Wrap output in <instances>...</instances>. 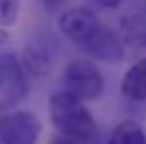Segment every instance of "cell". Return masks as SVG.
I'll return each instance as SVG.
<instances>
[{
	"label": "cell",
	"instance_id": "obj_1",
	"mask_svg": "<svg viewBox=\"0 0 146 144\" xmlns=\"http://www.w3.org/2000/svg\"><path fill=\"white\" fill-rule=\"evenodd\" d=\"M49 119L57 134L79 140H93L97 136V122L83 101L59 91L49 97Z\"/></svg>",
	"mask_w": 146,
	"mask_h": 144
},
{
	"label": "cell",
	"instance_id": "obj_2",
	"mask_svg": "<svg viewBox=\"0 0 146 144\" xmlns=\"http://www.w3.org/2000/svg\"><path fill=\"white\" fill-rule=\"evenodd\" d=\"M63 91L79 101H95L105 89V79L99 67L89 59H73L63 69Z\"/></svg>",
	"mask_w": 146,
	"mask_h": 144
},
{
	"label": "cell",
	"instance_id": "obj_3",
	"mask_svg": "<svg viewBox=\"0 0 146 144\" xmlns=\"http://www.w3.org/2000/svg\"><path fill=\"white\" fill-rule=\"evenodd\" d=\"M28 97V79L14 53L0 55V111L20 105Z\"/></svg>",
	"mask_w": 146,
	"mask_h": 144
},
{
	"label": "cell",
	"instance_id": "obj_4",
	"mask_svg": "<svg viewBox=\"0 0 146 144\" xmlns=\"http://www.w3.org/2000/svg\"><path fill=\"white\" fill-rule=\"evenodd\" d=\"M42 122L32 111H10L0 117L2 144H38Z\"/></svg>",
	"mask_w": 146,
	"mask_h": 144
},
{
	"label": "cell",
	"instance_id": "obj_5",
	"mask_svg": "<svg viewBox=\"0 0 146 144\" xmlns=\"http://www.w3.org/2000/svg\"><path fill=\"white\" fill-rule=\"evenodd\" d=\"M57 26L67 40L75 42L77 46H83L93 38L101 22L93 10L77 6V8H69V10L61 12V16L57 18Z\"/></svg>",
	"mask_w": 146,
	"mask_h": 144
},
{
	"label": "cell",
	"instance_id": "obj_6",
	"mask_svg": "<svg viewBox=\"0 0 146 144\" xmlns=\"http://www.w3.org/2000/svg\"><path fill=\"white\" fill-rule=\"evenodd\" d=\"M119 28L126 48L146 51V0H132L122 10Z\"/></svg>",
	"mask_w": 146,
	"mask_h": 144
},
{
	"label": "cell",
	"instance_id": "obj_7",
	"mask_svg": "<svg viewBox=\"0 0 146 144\" xmlns=\"http://www.w3.org/2000/svg\"><path fill=\"white\" fill-rule=\"evenodd\" d=\"M81 49L93 59L111 61V63L122 61L126 55V44H124L122 36L117 34L115 30L107 28L105 24L99 26V30L93 34V38L87 44H83Z\"/></svg>",
	"mask_w": 146,
	"mask_h": 144
},
{
	"label": "cell",
	"instance_id": "obj_8",
	"mask_svg": "<svg viewBox=\"0 0 146 144\" xmlns=\"http://www.w3.org/2000/svg\"><path fill=\"white\" fill-rule=\"evenodd\" d=\"M51 61H53V51H51L49 44L42 42V40H34V42H30L26 46L24 67L34 77H44L46 73H49Z\"/></svg>",
	"mask_w": 146,
	"mask_h": 144
},
{
	"label": "cell",
	"instance_id": "obj_9",
	"mask_svg": "<svg viewBox=\"0 0 146 144\" xmlns=\"http://www.w3.org/2000/svg\"><path fill=\"white\" fill-rule=\"evenodd\" d=\"M121 91L130 101H146V57L134 61L121 81Z\"/></svg>",
	"mask_w": 146,
	"mask_h": 144
},
{
	"label": "cell",
	"instance_id": "obj_10",
	"mask_svg": "<svg viewBox=\"0 0 146 144\" xmlns=\"http://www.w3.org/2000/svg\"><path fill=\"white\" fill-rule=\"evenodd\" d=\"M109 144H146V134L138 122L122 120L111 132Z\"/></svg>",
	"mask_w": 146,
	"mask_h": 144
},
{
	"label": "cell",
	"instance_id": "obj_11",
	"mask_svg": "<svg viewBox=\"0 0 146 144\" xmlns=\"http://www.w3.org/2000/svg\"><path fill=\"white\" fill-rule=\"evenodd\" d=\"M20 0H0V26H12L18 20Z\"/></svg>",
	"mask_w": 146,
	"mask_h": 144
},
{
	"label": "cell",
	"instance_id": "obj_12",
	"mask_svg": "<svg viewBox=\"0 0 146 144\" xmlns=\"http://www.w3.org/2000/svg\"><path fill=\"white\" fill-rule=\"evenodd\" d=\"M65 2H67V0H38V4H40L46 12H59Z\"/></svg>",
	"mask_w": 146,
	"mask_h": 144
},
{
	"label": "cell",
	"instance_id": "obj_13",
	"mask_svg": "<svg viewBox=\"0 0 146 144\" xmlns=\"http://www.w3.org/2000/svg\"><path fill=\"white\" fill-rule=\"evenodd\" d=\"M93 140H79V138H71V136H63V134H55L49 144H91Z\"/></svg>",
	"mask_w": 146,
	"mask_h": 144
},
{
	"label": "cell",
	"instance_id": "obj_14",
	"mask_svg": "<svg viewBox=\"0 0 146 144\" xmlns=\"http://www.w3.org/2000/svg\"><path fill=\"white\" fill-rule=\"evenodd\" d=\"M95 2H97V6H101V8L115 10V8H119L121 4H124L126 0H95Z\"/></svg>",
	"mask_w": 146,
	"mask_h": 144
}]
</instances>
